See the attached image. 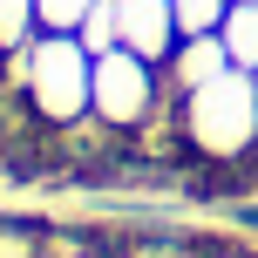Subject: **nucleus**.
Here are the masks:
<instances>
[{
    "instance_id": "39448f33",
    "label": "nucleus",
    "mask_w": 258,
    "mask_h": 258,
    "mask_svg": "<svg viewBox=\"0 0 258 258\" xmlns=\"http://www.w3.org/2000/svg\"><path fill=\"white\" fill-rule=\"evenodd\" d=\"M224 68H231V54H224L218 34H183L177 54L163 61V89L170 95H190V89H204L211 75H224Z\"/></svg>"
},
{
    "instance_id": "1a4fd4ad",
    "label": "nucleus",
    "mask_w": 258,
    "mask_h": 258,
    "mask_svg": "<svg viewBox=\"0 0 258 258\" xmlns=\"http://www.w3.org/2000/svg\"><path fill=\"white\" fill-rule=\"evenodd\" d=\"M34 27H41V14H34V0H0V48H21V41L27 34H34Z\"/></svg>"
},
{
    "instance_id": "7ed1b4c3",
    "label": "nucleus",
    "mask_w": 258,
    "mask_h": 258,
    "mask_svg": "<svg viewBox=\"0 0 258 258\" xmlns=\"http://www.w3.org/2000/svg\"><path fill=\"white\" fill-rule=\"evenodd\" d=\"M170 102L177 95L163 89V68L143 61V54L129 48H109L95 54V75H89V116L102 129H116V136H129V129H150L170 116Z\"/></svg>"
},
{
    "instance_id": "f03ea898",
    "label": "nucleus",
    "mask_w": 258,
    "mask_h": 258,
    "mask_svg": "<svg viewBox=\"0 0 258 258\" xmlns=\"http://www.w3.org/2000/svg\"><path fill=\"white\" fill-rule=\"evenodd\" d=\"M177 143L204 163H245L258 150V75L224 68L204 89L177 95Z\"/></svg>"
},
{
    "instance_id": "423d86ee",
    "label": "nucleus",
    "mask_w": 258,
    "mask_h": 258,
    "mask_svg": "<svg viewBox=\"0 0 258 258\" xmlns=\"http://www.w3.org/2000/svg\"><path fill=\"white\" fill-rule=\"evenodd\" d=\"M218 41H224V54H231V68H251L258 75V0H231Z\"/></svg>"
},
{
    "instance_id": "20e7f679",
    "label": "nucleus",
    "mask_w": 258,
    "mask_h": 258,
    "mask_svg": "<svg viewBox=\"0 0 258 258\" xmlns=\"http://www.w3.org/2000/svg\"><path fill=\"white\" fill-rule=\"evenodd\" d=\"M116 34H122L129 54H143V61H156V68H163L170 54H177V41H183L170 0H116Z\"/></svg>"
},
{
    "instance_id": "6e6552de",
    "label": "nucleus",
    "mask_w": 258,
    "mask_h": 258,
    "mask_svg": "<svg viewBox=\"0 0 258 258\" xmlns=\"http://www.w3.org/2000/svg\"><path fill=\"white\" fill-rule=\"evenodd\" d=\"M170 7H177V34H218L231 0H170Z\"/></svg>"
},
{
    "instance_id": "0eeeda50",
    "label": "nucleus",
    "mask_w": 258,
    "mask_h": 258,
    "mask_svg": "<svg viewBox=\"0 0 258 258\" xmlns=\"http://www.w3.org/2000/svg\"><path fill=\"white\" fill-rule=\"evenodd\" d=\"M75 34H82V48H89V54L122 48V34H116V0H95V7L82 14V27H75Z\"/></svg>"
},
{
    "instance_id": "9d476101",
    "label": "nucleus",
    "mask_w": 258,
    "mask_h": 258,
    "mask_svg": "<svg viewBox=\"0 0 258 258\" xmlns=\"http://www.w3.org/2000/svg\"><path fill=\"white\" fill-rule=\"evenodd\" d=\"M95 0H34V14H41V27H61V34H75L82 27V14H89Z\"/></svg>"
},
{
    "instance_id": "f257e3e1",
    "label": "nucleus",
    "mask_w": 258,
    "mask_h": 258,
    "mask_svg": "<svg viewBox=\"0 0 258 258\" xmlns=\"http://www.w3.org/2000/svg\"><path fill=\"white\" fill-rule=\"evenodd\" d=\"M0 75L14 82L21 109L48 129H75L89 122V75H95V54L82 48V34H61V27H34L21 48L7 54Z\"/></svg>"
},
{
    "instance_id": "9b49d317",
    "label": "nucleus",
    "mask_w": 258,
    "mask_h": 258,
    "mask_svg": "<svg viewBox=\"0 0 258 258\" xmlns=\"http://www.w3.org/2000/svg\"><path fill=\"white\" fill-rule=\"evenodd\" d=\"M0 68H7V48H0Z\"/></svg>"
}]
</instances>
